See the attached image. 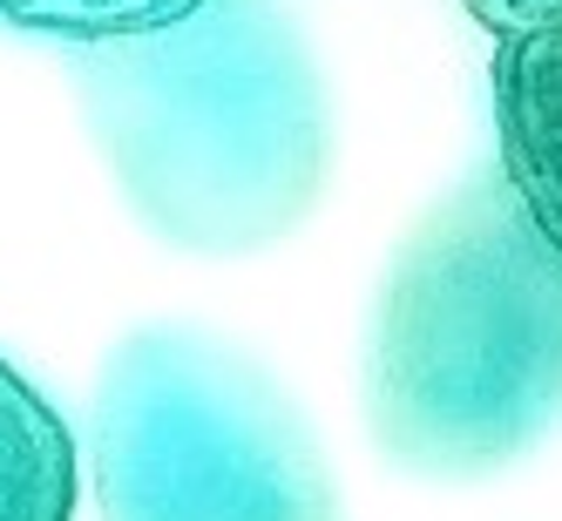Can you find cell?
I'll list each match as a JSON object with an SVG mask.
<instances>
[{"label":"cell","instance_id":"6da1fadb","mask_svg":"<svg viewBox=\"0 0 562 521\" xmlns=\"http://www.w3.org/2000/svg\"><path fill=\"white\" fill-rule=\"evenodd\" d=\"M75 89L115 190L177 251H265L326 190V82L278 0H204L156 34L82 48Z\"/></svg>","mask_w":562,"mask_h":521},{"label":"cell","instance_id":"7a4b0ae2","mask_svg":"<svg viewBox=\"0 0 562 521\" xmlns=\"http://www.w3.org/2000/svg\"><path fill=\"white\" fill-rule=\"evenodd\" d=\"M367 420L414 474H488L562 420V251L474 177L393 258L367 339Z\"/></svg>","mask_w":562,"mask_h":521},{"label":"cell","instance_id":"3957f363","mask_svg":"<svg viewBox=\"0 0 562 521\" xmlns=\"http://www.w3.org/2000/svg\"><path fill=\"white\" fill-rule=\"evenodd\" d=\"M89 474L102 521H333L326 461L278 380L183 326L109 352Z\"/></svg>","mask_w":562,"mask_h":521},{"label":"cell","instance_id":"277c9868","mask_svg":"<svg viewBox=\"0 0 562 521\" xmlns=\"http://www.w3.org/2000/svg\"><path fill=\"white\" fill-rule=\"evenodd\" d=\"M495 177L562 251V27L495 42Z\"/></svg>","mask_w":562,"mask_h":521},{"label":"cell","instance_id":"5b68a950","mask_svg":"<svg viewBox=\"0 0 562 521\" xmlns=\"http://www.w3.org/2000/svg\"><path fill=\"white\" fill-rule=\"evenodd\" d=\"M82 454L68 420L21 366L0 359V521H75Z\"/></svg>","mask_w":562,"mask_h":521},{"label":"cell","instance_id":"8992f818","mask_svg":"<svg viewBox=\"0 0 562 521\" xmlns=\"http://www.w3.org/2000/svg\"><path fill=\"white\" fill-rule=\"evenodd\" d=\"M196 8L204 0H0V27L55 34V42H75V55H82V48L156 34V27H170Z\"/></svg>","mask_w":562,"mask_h":521},{"label":"cell","instance_id":"52a82bcc","mask_svg":"<svg viewBox=\"0 0 562 521\" xmlns=\"http://www.w3.org/2000/svg\"><path fill=\"white\" fill-rule=\"evenodd\" d=\"M461 8L495 34V42H529V34L562 27V0H461Z\"/></svg>","mask_w":562,"mask_h":521}]
</instances>
